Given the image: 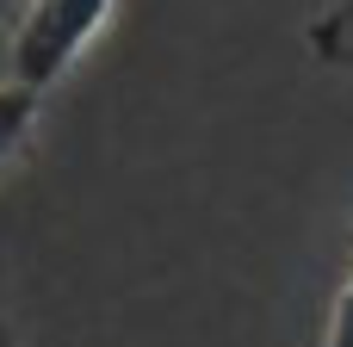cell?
<instances>
[{"label": "cell", "instance_id": "obj_1", "mask_svg": "<svg viewBox=\"0 0 353 347\" xmlns=\"http://www.w3.org/2000/svg\"><path fill=\"white\" fill-rule=\"evenodd\" d=\"M118 0H19L12 37H6V68L19 87L50 93L112 25Z\"/></svg>", "mask_w": 353, "mask_h": 347}, {"label": "cell", "instance_id": "obj_2", "mask_svg": "<svg viewBox=\"0 0 353 347\" xmlns=\"http://www.w3.org/2000/svg\"><path fill=\"white\" fill-rule=\"evenodd\" d=\"M304 50L335 68V75H353V0H323L304 25Z\"/></svg>", "mask_w": 353, "mask_h": 347}, {"label": "cell", "instance_id": "obj_3", "mask_svg": "<svg viewBox=\"0 0 353 347\" xmlns=\"http://www.w3.org/2000/svg\"><path fill=\"white\" fill-rule=\"evenodd\" d=\"M37 112H43V93H31V87H19V81L0 87V174L31 149V137H37Z\"/></svg>", "mask_w": 353, "mask_h": 347}, {"label": "cell", "instance_id": "obj_4", "mask_svg": "<svg viewBox=\"0 0 353 347\" xmlns=\"http://www.w3.org/2000/svg\"><path fill=\"white\" fill-rule=\"evenodd\" d=\"M323 347H353V230H347V273H341L329 317H323Z\"/></svg>", "mask_w": 353, "mask_h": 347}, {"label": "cell", "instance_id": "obj_5", "mask_svg": "<svg viewBox=\"0 0 353 347\" xmlns=\"http://www.w3.org/2000/svg\"><path fill=\"white\" fill-rule=\"evenodd\" d=\"M0 347H19V335H12V323H6V304H0Z\"/></svg>", "mask_w": 353, "mask_h": 347}]
</instances>
